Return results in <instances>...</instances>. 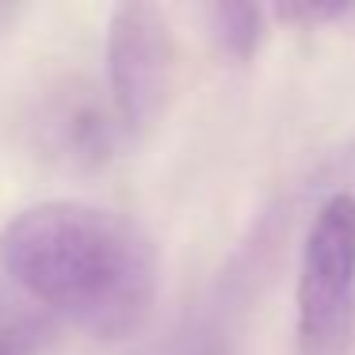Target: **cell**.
Segmentation results:
<instances>
[{
    "label": "cell",
    "instance_id": "obj_4",
    "mask_svg": "<svg viewBox=\"0 0 355 355\" xmlns=\"http://www.w3.org/2000/svg\"><path fill=\"white\" fill-rule=\"evenodd\" d=\"M123 130L115 111H107L88 88H65L42 107L39 138L54 161L69 168H96L115 153Z\"/></svg>",
    "mask_w": 355,
    "mask_h": 355
},
{
    "label": "cell",
    "instance_id": "obj_1",
    "mask_svg": "<svg viewBox=\"0 0 355 355\" xmlns=\"http://www.w3.org/2000/svg\"><path fill=\"white\" fill-rule=\"evenodd\" d=\"M0 260L39 306L100 340L134 336L157 302V248L134 218L77 199L35 202L0 233Z\"/></svg>",
    "mask_w": 355,
    "mask_h": 355
},
{
    "label": "cell",
    "instance_id": "obj_2",
    "mask_svg": "<svg viewBox=\"0 0 355 355\" xmlns=\"http://www.w3.org/2000/svg\"><path fill=\"white\" fill-rule=\"evenodd\" d=\"M355 336V199L332 195L298 268V355H344Z\"/></svg>",
    "mask_w": 355,
    "mask_h": 355
},
{
    "label": "cell",
    "instance_id": "obj_7",
    "mask_svg": "<svg viewBox=\"0 0 355 355\" xmlns=\"http://www.w3.org/2000/svg\"><path fill=\"white\" fill-rule=\"evenodd\" d=\"M210 19H214V35L230 58L245 62L256 50V42H260V8H252V4H218V8H210Z\"/></svg>",
    "mask_w": 355,
    "mask_h": 355
},
{
    "label": "cell",
    "instance_id": "obj_5",
    "mask_svg": "<svg viewBox=\"0 0 355 355\" xmlns=\"http://www.w3.org/2000/svg\"><path fill=\"white\" fill-rule=\"evenodd\" d=\"M233 302L237 294L225 291L214 302L187 317L180 329H172L164 340H157L141 355H237V324H233Z\"/></svg>",
    "mask_w": 355,
    "mask_h": 355
},
{
    "label": "cell",
    "instance_id": "obj_6",
    "mask_svg": "<svg viewBox=\"0 0 355 355\" xmlns=\"http://www.w3.org/2000/svg\"><path fill=\"white\" fill-rule=\"evenodd\" d=\"M50 340V321L16 298H0V355H39Z\"/></svg>",
    "mask_w": 355,
    "mask_h": 355
},
{
    "label": "cell",
    "instance_id": "obj_8",
    "mask_svg": "<svg viewBox=\"0 0 355 355\" xmlns=\"http://www.w3.org/2000/svg\"><path fill=\"white\" fill-rule=\"evenodd\" d=\"M347 4H283L275 8L279 19H306V24H317V19H332V16H344Z\"/></svg>",
    "mask_w": 355,
    "mask_h": 355
},
{
    "label": "cell",
    "instance_id": "obj_3",
    "mask_svg": "<svg viewBox=\"0 0 355 355\" xmlns=\"http://www.w3.org/2000/svg\"><path fill=\"white\" fill-rule=\"evenodd\" d=\"M176 73L168 19L153 4H119L107 24L111 103L126 134H146L164 115Z\"/></svg>",
    "mask_w": 355,
    "mask_h": 355
}]
</instances>
